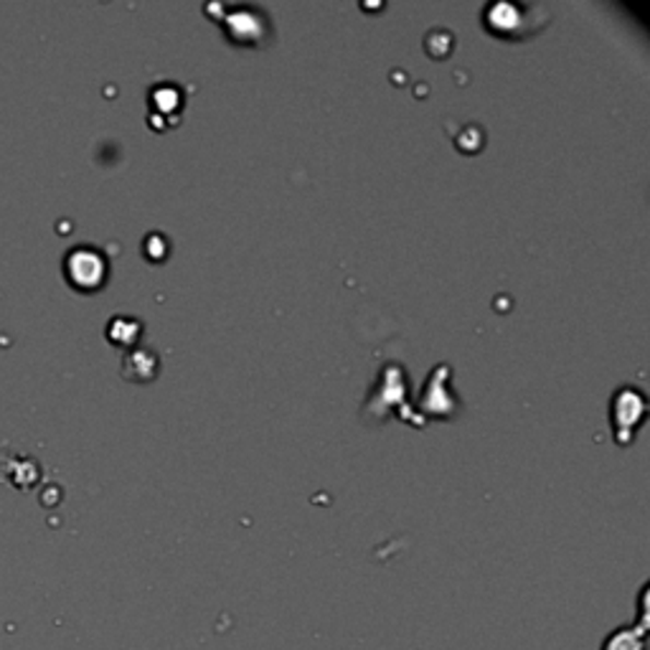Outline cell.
Segmentation results:
<instances>
[{
	"mask_svg": "<svg viewBox=\"0 0 650 650\" xmlns=\"http://www.w3.org/2000/svg\"><path fill=\"white\" fill-rule=\"evenodd\" d=\"M648 630L640 628V625H623V628H615L607 633L605 640H602L600 650H646L648 648Z\"/></svg>",
	"mask_w": 650,
	"mask_h": 650,
	"instance_id": "2",
	"label": "cell"
},
{
	"mask_svg": "<svg viewBox=\"0 0 650 650\" xmlns=\"http://www.w3.org/2000/svg\"><path fill=\"white\" fill-rule=\"evenodd\" d=\"M67 280L72 282L76 289H99L102 282L107 277V262L97 249L92 247H74L64 260Z\"/></svg>",
	"mask_w": 650,
	"mask_h": 650,
	"instance_id": "1",
	"label": "cell"
},
{
	"mask_svg": "<svg viewBox=\"0 0 650 650\" xmlns=\"http://www.w3.org/2000/svg\"><path fill=\"white\" fill-rule=\"evenodd\" d=\"M140 333V326L132 323L128 318H115L109 320V331L107 335L113 339L115 343H122V346H128V343L135 341V335Z\"/></svg>",
	"mask_w": 650,
	"mask_h": 650,
	"instance_id": "3",
	"label": "cell"
}]
</instances>
